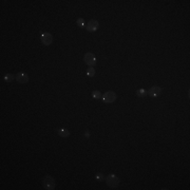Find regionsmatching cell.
Instances as JSON below:
<instances>
[{
  "label": "cell",
  "instance_id": "1",
  "mask_svg": "<svg viewBox=\"0 0 190 190\" xmlns=\"http://www.w3.org/2000/svg\"><path fill=\"white\" fill-rule=\"evenodd\" d=\"M105 181H106L108 186L111 188H116L120 185V178H117L115 174H113V173L107 175V178H105Z\"/></svg>",
  "mask_w": 190,
  "mask_h": 190
},
{
  "label": "cell",
  "instance_id": "2",
  "mask_svg": "<svg viewBox=\"0 0 190 190\" xmlns=\"http://www.w3.org/2000/svg\"><path fill=\"white\" fill-rule=\"evenodd\" d=\"M42 185L46 190L55 189V181H54L53 176H51V175H46V176L43 178Z\"/></svg>",
  "mask_w": 190,
  "mask_h": 190
},
{
  "label": "cell",
  "instance_id": "3",
  "mask_svg": "<svg viewBox=\"0 0 190 190\" xmlns=\"http://www.w3.org/2000/svg\"><path fill=\"white\" fill-rule=\"evenodd\" d=\"M101 99H103L104 103H106V104H112V103L115 101V99H116V94H115V92H113V91H107L105 94H103Z\"/></svg>",
  "mask_w": 190,
  "mask_h": 190
},
{
  "label": "cell",
  "instance_id": "4",
  "mask_svg": "<svg viewBox=\"0 0 190 190\" xmlns=\"http://www.w3.org/2000/svg\"><path fill=\"white\" fill-rule=\"evenodd\" d=\"M83 62H86L89 67H93L96 64V57L93 55L92 53H87L83 56Z\"/></svg>",
  "mask_w": 190,
  "mask_h": 190
},
{
  "label": "cell",
  "instance_id": "5",
  "mask_svg": "<svg viewBox=\"0 0 190 190\" xmlns=\"http://www.w3.org/2000/svg\"><path fill=\"white\" fill-rule=\"evenodd\" d=\"M40 40H41V42H42L44 46H50V44L53 42L52 34L48 33V32L41 34V36H40Z\"/></svg>",
  "mask_w": 190,
  "mask_h": 190
},
{
  "label": "cell",
  "instance_id": "6",
  "mask_svg": "<svg viewBox=\"0 0 190 190\" xmlns=\"http://www.w3.org/2000/svg\"><path fill=\"white\" fill-rule=\"evenodd\" d=\"M98 28H99V23H98L97 20L95 19H91L88 23H87V31L88 32H95L97 31Z\"/></svg>",
  "mask_w": 190,
  "mask_h": 190
},
{
  "label": "cell",
  "instance_id": "7",
  "mask_svg": "<svg viewBox=\"0 0 190 190\" xmlns=\"http://www.w3.org/2000/svg\"><path fill=\"white\" fill-rule=\"evenodd\" d=\"M147 92H148V95L151 96V97H157V96H159L161 93H162V89H161L159 86H154V87H151Z\"/></svg>",
  "mask_w": 190,
  "mask_h": 190
},
{
  "label": "cell",
  "instance_id": "8",
  "mask_svg": "<svg viewBox=\"0 0 190 190\" xmlns=\"http://www.w3.org/2000/svg\"><path fill=\"white\" fill-rule=\"evenodd\" d=\"M15 78L19 83H27L29 81V76L25 73H23V72H19V73H17Z\"/></svg>",
  "mask_w": 190,
  "mask_h": 190
},
{
  "label": "cell",
  "instance_id": "9",
  "mask_svg": "<svg viewBox=\"0 0 190 190\" xmlns=\"http://www.w3.org/2000/svg\"><path fill=\"white\" fill-rule=\"evenodd\" d=\"M58 135H59V136H62V137H68V136L70 135V132L68 131L67 129L59 128L58 129Z\"/></svg>",
  "mask_w": 190,
  "mask_h": 190
},
{
  "label": "cell",
  "instance_id": "10",
  "mask_svg": "<svg viewBox=\"0 0 190 190\" xmlns=\"http://www.w3.org/2000/svg\"><path fill=\"white\" fill-rule=\"evenodd\" d=\"M147 94H148L147 90H145V89H138L137 91H136V96H137V97H139V98L145 97V96H146Z\"/></svg>",
  "mask_w": 190,
  "mask_h": 190
},
{
  "label": "cell",
  "instance_id": "11",
  "mask_svg": "<svg viewBox=\"0 0 190 190\" xmlns=\"http://www.w3.org/2000/svg\"><path fill=\"white\" fill-rule=\"evenodd\" d=\"M3 79L5 80L6 83H12L13 80L16 79V78H15V76H14L13 74L8 73V74H5V75H4V77H3Z\"/></svg>",
  "mask_w": 190,
  "mask_h": 190
},
{
  "label": "cell",
  "instance_id": "12",
  "mask_svg": "<svg viewBox=\"0 0 190 190\" xmlns=\"http://www.w3.org/2000/svg\"><path fill=\"white\" fill-rule=\"evenodd\" d=\"M87 76L88 77H93L95 75V69L93 67H89L87 69Z\"/></svg>",
  "mask_w": 190,
  "mask_h": 190
},
{
  "label": "cell",
  "instance_id": "13",
  "mask_svg": "<svg viewBox=\"0 0 190 190\" xmlns=\"http://www.w3.org/2000/svg\"><path fill=\"white\" fill-rule=\"evenodd\" d=\"M92 97L95 98V99H100V98L103 97V94H101L98 90H95V91L92 92Z\"/></svg>",
  "mask_w": 190,
  "mask_h": 190
},
{
  "label": "cell",
  "instance_id": "14",
  "mask_svg": "<svg viewBox=\"0 0 190 190\" xmlns=\"http://www.w3.org/2000/svg\"><path fill=\"white\" fill-rule=\"evenodd\" d=\"M95 178H96L97 181H99V182H103L105 180V176H104V174H103V173H96V175H95Z\"/></svg>",
  "mask_w": 190,
  "mask_h": 190
},
{
  "label": "cell",
  "instance_id": "15",
  "mask_svg": "<svg viewBox=\"0 0 190 190\" xmlns=\"http://www.w3.org/2000/svg\"><path fill=\"white\" fill-rule=\"evenodd\" d=\"M76 23H77V25H78L79 28H83V27H85V21H83V18H78V19H77Z\"/></svg>",
  "mask_w": 190,
  "mask_h": 190
},
{
  "label": "cell",
  "instance_id": "16",
  "mask_svg": "<svg viewBox=\"0 0 190 190\" xmlns=\"http://www.w3.org/2000/svg\"><path fill=\"white\" fill-rule=\"evenodd\" d=\"M85 137H86V138H89L90 137V132L88 131V130L85 132Z\"/></svg>",
  "mask_w": 190,
  "mask_h": 190
}]
</instances>
